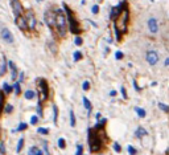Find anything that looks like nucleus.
<instances>
[{
    "label": "nucleus",
    "instance_id": "nucleus-12",
    "mask_svg": "<svg viewBox=\"0 0 169 155\" xmlns=\"http://www.w3.org/2000/svg\"><path fill=\"white\" fill-rule=\"evenodd\" d=\"M40 88H41V98L42 99H45L48 97V85H46V82H45L44 80H41L40 81Z\"/></svg>",
    "mask_w": 169,
    "mask_h": 155
},
{
    "label": "nucleus",
    "instance_id": "nucleus-14",
    "mask_svg": "<svg viewBox=\"0 0 169 155\" xmlns=\"http://www.w3.org/2000/svg\"><path fill=\"white\" fill-rule=\"evenodd\" d=\"M8 65H9V68H11V72H12V80H16V77H17V70H16V65L13 64L12 61H9L8 62Z\"/></svg>",
    "mask_w": 169,
    "mask_h": 155
},
{
    "label": "nucleus",
    "instance_id": "nucleus-8",
    "mask_svg": "<svg viewBox=\"0 0 169 155\" xmlns=\"http://www.w3.org/2000/svg\"><path fill=\"white\" fill-rule=\"evenodd\" d=\"M45 21H46V24L52 28L53 25L55 24V14H53L52 11H48L46 14H45Z\"/></svg>",
    "mask_w": 169,
    "mask_h": 155
},
{
    "label": "nucleus",
    "instance_id": "nucleus-24",
    "mask_svg": "<svg viewBox=\"0 0 169 155\" xmlns=\"http://www.w3.org/2000/svg\"><path fill=\"white\" fill-rule=\"evenodd\" d=\"M65 146H66L65 139H63V138H60V139H58V147H60V149H65Z\"/></svg>",
    "mask_w": 169,
    "mask_h": 155
},
{
    "label": "nucleus",
    "instance_id": "nucleus-43",
    "mask_svg": "<svg viewBox=\"0 0 169 155\" xmlns=\"http://www.w3.org/2000/svg\"><path fill=\"white\" fill-rule=\"evenodd\" d=\"M133 85H135V90H141V89H140L139 86L136 85V81H133Z\"/></svg>",
    "mask_w": 169,
    "mask_h": 155
},
{
    "label": "nucleus",
    "instance_id": "nucleus-1",
    "mask_svg": "<svg viewBox=\"0 0 169 155\" xmlns=\"http://www.w3.org/2000/svg\"><path fill=\"white\" fill-rule=\"evenodd\" d=\"M106 123V119H102L97 126H95V134L92 135L91 129L89 130V146L90 151H100L103 147V141H104V130L103 126Z\"/></svg>",
    "mask_w": 169,
    "mask_h": 155
},
{
    "label": "nucleus",
    "instance_id": "nucleus-23",
    "mask_svg": "<svg viewBox=\"0 0 169 155\" xmlns=\"http://www.w3.org/2000/svg\"><path fill=\"white\" fill-rule=\"evenodd\" d=\"M158 107H160L163 111L169 113V106H168V105H164V104H161V102H158Z\"/></svg>",
    "mask_w": 169,
    "mask_h": 155
},
{
    "label": "nucleus",
    "instance_id": "nucleus-25",
    "mask_svg": "<svg viewBox=\"0 0 169 155\" xmlns=\"http://www.w3.org/2000/svg\"><path fill=\"white\" fill-rule=\"evenodd\" d=\"M73 59H74V61H79V60L82 59V53L81 52H75L74 56H73Z\"/></svg>",
    "mask_w": 169,
    "mask_h": 155
},
{
    "label": "nucleus",
    "instance_id": "nucleus-9",
    "mask_svg": "<svg viewBox=\"0 0 169 155\" xmlns=\"http://www.w3.org/2000/svg\"><path fill=\"white\" fill-rule=\"evenodd\" d=\"M65 8H66V11H67V14H69V20H70V29H71V32H73V33H79V28H78V25H77V23L73 20L71 12L69 11L67 7H65Z\"/></svg>",
    "mask_w": 169,
    "mask_h": 155
},
{
    "label": "nucleus",
    "instance_id": "nucleus-41",
    "mask_svg": "<svg viewBox=\"0 0 169 155\" xmlns=\"http://www.w3.org/2000/svg\"><path fill=\"white\" fill-rule=\"evenodd\" d=\"M44 150H45V154H46V155H50L49 151H48V143H46V142H44Z\"/></svg>",
    "mask_w": 169,
    "mask_h": 155
},
{
    "label": "nucleus",
    "instance_id": "nucleus-13",
    "mask_svg": "<svg viewBox=\"0 0 169 155\" xmlns=\"http://www.w3.org/2000/svg\"><path fill=\"white\" fill-rule=\"evenodd\" d=\"M135 135H136L137 138H141V136H145V135H148V131L145 130L144 127H137V130L135 131Z\"/></svg>",
    "mask_w": 169,
    "mask_h": 155
},
{
    "label": "nucleus",
    "instance_id": "nucleus-19",
    "mask_svg": "<svg viewBox=\"0 0 169 155\" xmlns=\"http://www.w3.org/2000/svg\"><path fill=\"white\" fill-rule=\"evenodd\" d=\"M57 117H58V110H57V106H53V121H54V123L57 125Z\"/></svg>",
    "mask_w": 169,
    "mask_h": 155
},
{
    "label": "nucleus",
    "instance_id": "nucleus-4",
    "mask_svg": "<svg viewBox=\"0 0 169 155\" xmlns=\"http://www.w3.org/2000/svg\"><path fill=\"white\" fill-rule=\"evenodd\" d=\"M158 59H160V56H158V53L156 51H148L147 52V62L151 65V66L157 64Z\"/></svg>",
    "mask_w": 169,
    "mask_h": 155
},
{
    "label": "nucleus",
    "instance_id": "nucleus-10",
    "mask_svg": "<svg viewBox=\"0 0 169 155\" xmlns=\"http://www.w3.org/2000/svg\"><path fill=\"white\" fill-rule=\"evenodd\" d=\"M12 8H13V14H15V16H20L21 12H23V7H21L20 1L18 0H13L12 1Z\"/></svg>",
    "mask_w": 169,
    "mask_h": 155
},
{
    "label": "nucleus",
    "instance_id": "nucleus-17",
    "mask_svg": "<svg viewBox=\"0 0 169 155\" xmlns=\"http://www.w3.org/2000/svg\"><path fill=\"white\" fill-rule=\"evenodd\" d=\"M24 96H25V98H26V99H33L34 97H36V93H34L33 90H26Z\"/></svg>",
    "mask_w": 169,
    "mask_h": 155
},
{
    "label": "nucleus",
    "instance_id": "nucleus-28",
    "mask_svg": "<svg viewBox=\"0 0 169 155\" xmlns=\"http://www.w3.org/2000/svg\"><path fill=\"white\" fill-rule=\"evenodd\" d=\"M82 152H83V147H82V144H78V146H77L75 155H82Z\"/></svg>",
    "mask_w": 169,
    "mask_h": 155
},
{
    "label": "nucleus",
    "instance_id": "nucleus-7",
    "mask_svg": "<svg viewBox=\"0 0 169 155\" xmlns=\"http://www.w3.org/2000/svg\"><path fill=\"white\" fill-rule=\"evenodd\" d=\"M148 29H149V32L153 33V35H156V33L158 32V23L155 17H151V19L148 20Z\"/></svg>",
    "mask_w": 169,
    "mask_h": 155
},
{
    "label": "nucleus",
    "instance_id": "nucleus-18",
    "mask_svg": "<svg viewBox=\"0 0 169 155\" xmlns=\"http://www.w3.org/2000/svg\"><path fill=\"white\" fill-rule=\"evenodd\" d=\"M70 126H71V127L75 126V115H74L73 110H70Z\"/></svg>",
    "mask_w": 169,
    "mask_h": 155
},
{
    "label": "nucleus",
    "instance_id": "nucleus-38",
    "mask_svg": "<svg viewBox=\"0 0 169 155\" xmlns=\"http://www.w3.org/2000/svg\"><path fill=\"white\" fill-rule=\"evenodd\" d=\"M12 110H13L12 105H7V106H5V111L7 113H12Z\"/></svg>",
    "mask_w": 169,
    "mask_h": 155
},
{
    "label": "nucleus",
    "instance_id": "nucleus-2",
    "mask_svg": "<svg viewBox=\"0 0 169 155\" xmlns=\"http://www.w3.org/2000/svg\"><path fill=\"white\" fill-rule=\"evenodd\" d=\"M127 20H128V12L124 9V11L118 12V16L115 19V23H114V27H115V32L118 39L120 37L121 33H124L127 31Z\"/></svg>",
    "mask_w": 169,
    "mask_h": 155
},
{
    "label": "nucleus",
    "instance_id": "nucleus-31",
    "mask_svg": "<svg viewBox=\"0 0 169 155\" xmlns=\"http://www.w3.org/2000/svg\"><path fill=\"white\" fill-rule=\"evenodd\" d=\"M114 150H115L116 152H120V151H121V147H120V144H119V143H116V142H115V143H114Z\"/></svg>",
    "mask_w": 169,
    "mask_h": 155
},
{
    "label": "nucleus",
    "instance_id": "nucleus-33",
    "mask_svg": "<svg viewBox=\"0 0 169 155\" xmlns=\"http://www.w3.org/2000/svg\"><path fill=\"white\" fill-rule=\"evenodd\" d=\"M37 122H38V117H37V115H33V117L31 118V123L32 125H36Z\"/></svg>",
    "mask_w": 169,
    "mask_h": 155
},
{
    "label": "nucleus",
    "instance_id": "nucleus-11",
    "mask_svg": "<svg viewBox=\"0 0 169 155\" xmlns=\"http://www.w3.org/2000/svg\"><path fill=\"white\" fill-rule=\"evenodd\" d=\"M16 24H17V27L20 28L21 31L28 29V27H26V21H25V17H23L21 15L16 17Z\"/></svg>",
    "mask_w": 169,
    "mask_h": 155
},
{
    "label": "nucleus",
    "instance_id": "nucleus-32",
    "mask_svg": "<svg viewBox=\"0 0 169 155\" xmlns=\"http://www.w3.org/2000/svg\"><path fill=\"white\" fill-rule=\"evenodd\" d=\"M128 152H129V155H136L137 151H136V150H135L132 146H128Z\"/></svg>",
    "mask_w": 169,
    "mask_h": 155
},
{
    "label": "nucleus",
    "instance_id": "nucleus-20",
    "mask_svg": "<svg viewBox=\"0 0 169 155\" xmlns=\"http://www.w3.org/2000/svg\"><path fill=\"white\" fill-rule=\"evenodd\" d=\"M23 146H24V138H20V139H18L17 147H16V151L20 152V151H21V149H23Z\"/></svg>",
    "mask_w": 169,
    "mask_h": 155
},
{
    "label": "nucleus",
    "instance_id": "nucleus-44",
    "mask_svg": "<svg viewBox=\"0 0 169 155\" xmlns=\"http://www.w3.org/2000/svg\"><path fill=\"white\" fill-rule=\"evenodd\" d=\"M164 65H165V66H169V57L165 60V62H164Z\"/></svg>",
    "mask_w": 169,
    "mask_h": 155
},
{
    "label": "nucleus",
    "instance_id": "nucleus-34",
    "mask_svg": "<svg viewBox=\"0 0 169 155\" xmlns=\"http://www.w3.org/2000/svg\"><path fill=\"white\" fill-rule=\"evenodd\" d=\"M0 154H5V143L4 142L0 143Z\"/></svg>",
    "mask_w": 169,
    "mask_h": 155
},
{
    "label": "nucleus",
    "instance_id": "nucleus-42",
    "mask_svg": "<svg viewBox=\"0 0 169 155\" xmlns=\"http://www.w3.org/2000/svg\"><path fill=\"white\" fill-rule=\"evenodd\" d=\"M3 101H4V97H3V93L0 91V109H1V106H3Z\"/></svg>",
    "mask_w": 169,
    "mask_h": 155
},
{
    "label": "nucleus",
    "instance_id": "nucleus-47",
    "mask_svg": "<svg viewBox=\"0 0 169 155\" xmlns=\"http://www.w3.org/2000/svg\"><path fill=\"white\" fill-rule=\"evenodd\" d=\"M38 1H41V0H38Z\"/></svg>",
    "mask_w": 169,
    "mask_h": 155
},
{
    "label": "nucleus",
    "instance_id": "nucleus-40",
    "mask_svg": "<svg viewBox=\"0 0 169 155\" xmlns=\"http://www.w3.org/2000/svg\"><path fill=\"white\" fill-rule=\"evenodd\" d=\"M120 91H121V96H123V98H127V93H126V89H124V86H121Z\"/></svg>",
    "mask_w": 169,
    "mask_h": 155
},
{
    "label": "nucleus",
    "instance_id": "nucleus-29",
    "mask_svg": "<svg viewBox=\"0 0 169 155\" xmlns=\"http://www.w3.org/2000/svg\"><path fill=\"white\" fill-rule=\"evenodd\" d=\"M26 127H28V125H26V123H20V125H18V127H17V131H23V130H25Z\"/></svg>",
    "mask_w": 169,
    "mask_h": 155
},
{
    "label": "nucleus",
    "instance_id": "nucleus-15",
    "mask_svg": "<svg viewBox=\"0 0 169 155\" xmlns=\"http://www.w3.org/2000/svg\"><path fill=\"white\" fill-rule=\"evenodd\" d=\"M83 105H84V107H86L87 113L90 114V113H91V110H92V106H91V102H90L86 97H83Z\"/></svg>",
    "mask_w": 169,
    "mask_h": 155
},
{
    "label": "nucleus",
    "instance_id": "nucleus-6",
    "mask_svg": "<svg viewBox=\"0 0 169 155\" xmlns=\"http://www.w3.org/2000/svg\"><path fill=\"white\" fill-rule=\"evenodd\" d=\"M1 37H3V40L5 41V43H8V44H13V35L11 33V31L8 29V28H3L1 29Z\"/></svg>",
    "mask_w": 169,
    "mask_h": 155
},
{
    "label": "nucleus",
    "instance_id": "nucleus-22",
    "mask_svg": "<svg viewBox=\"0 0 169 155\" xmlns=\"http://www.w3.org/2000/svg\"><path fill=\"white\" fill-rule=\"evenodd\" d=\"M37 133L42 134V135H48V134H49V130L45 129V127H40V129H37Z\"/></svg>",
    "mask_w": 169,
    "mask_h": 155
},
{
    "label": "nucleus",
    "instance_id": "nucleus-16",
    "mask_svg": "<svg viewBox=\"0 0 169 155\" xmlns=\"http://www.w3.org/2000/svg\"><path fill=\"white\" fill-rule=\"evenodd\" d=\"M135 111L137 113V115H139L140 118H144L145 115H147V113H145V110H143L141 107H137V106H136V107H135Z\"/></svg>",
    "mask_w": 169,
    "mask_h": 155
},
{
    "label": "nucleus",
    "instance_id": "nucleus-5",
    "mask_svg": "<svg viewBox=\"0 0 169 155\" xmlns=\"http://www.w3.org/2000/svg\"><path fill=\"white\" fill-rule=\"evenodd\" d=\"M25 21H26V27H28L29 29H34V28H36V17H34L33 12L29 11L28 14H26Z\"/></svg>",
    "mask_w": 169,
    "mask_h": 155
},
{
    "label": "nucleus",
    "instance_id": "nucleus-37",
    "mask_svg": "<svg viewBox=\"0 0 169 155\" xmlns=\"http://www.w3.org/2000/svg\"><path fill=\"white\" fill-rule=\"evenodd\" d=\"M115 59L116 60H121V59H123V53H121V52H116V53H115Z\"/></svg>",
    "mask_w": 169,
    "mask_h": 155
},
{
    "label": "nucleus",
    "instance_id": "nucleus-46",
    "mask_svg": "<svg viewBox=\"0 0 169 155\" xmlns=\"http://www.w3.org/2000/svg\"><path fill=\"white\" fill-rule=\"evenodd\" d=\"M115 94H116V91H115V90H112V91L110 93V96H115Z\"/></svg>",
    "mask_w": 169,
    "mask_h": 155
},
{
    "label": "nucleus",
    "instance_id": "nucleus-35",
    "mask_svg": "<svg viewBox=\"0 0 169 155\" xmlns=\"http://www.w3.org/2000/svg\"><path fill=\"white\" fill-rule=\"evenodd\" d=\"M82 88H83V90H89V89H90V82H89V81H84L83 85H82Z\"/></svg>",
    "mask_w": 169,
    "mask_h": 155
},
{
    "label": "nucleus",
    "instance_id": "nucleus-30",
    "mask_svg": "<svg viewBox=\"0 0 169 155\" xmlns=\"http://www.w3.org/2000/svg\"><path fill=\"white\" fill-rule=\"evenodd\" d=\"M37 147H31L29 149V152H28V155H36V152H37Z\"/></svg>",
    "mask_w": 169,
    "mask_h": 155
},
{
    "label": "nucleus",
    "instance_id": "nucleus-21",
    "mask_svg": "<svg viewBox=\"0 0 169 155\" xmlns=\"http://www.w3.org/2000/svg\"><path fill=\"white\" fill-rule=\"evenodd\" d=\"M7 72V61L4 60V62H3V65L0 66V76H3L4 73Z\"/></svg>",
    "mask_w": 169,
    "mask_h": 155
},
{
    "label": "nucleus",
    "instance_id": "nucleus-45",
    "mask_svg": "<svg viewBox=\"0 0 169 155\" xmlns=\"http://www.w3.org/2000/svg\"><path fill=\"white\" fill-rule=\"evenodd\" d=\"M36 155H44V154H42V151H41V150H37Z\"/></svg>",
    "mask_w": 169,
    "mask_h": 155
},
{
    "label": "nucleus",
    "instance_id": "nucleus-27",
    "mask_svg": "<svg viewBox=\"0 0 169 155\" xmlns=\"http://www.w3.org/2000/svg\"><path fill=\"white\" fill-rule=\"evenodd\" d=\"M3 89H4L5 93H11V90H12V88H11V86L8 85L7 82H4V85H3Z\"/></svg>",
    "mask_w": 169,
    "mask_h": 155
},
{
    "label": "nucleus",
    "instance_id": "nucleus-36",
    "mask_svg": "<svg viewBox=\"0 0 169 155\" xmlns=\"http://www.w3.org/2000/svg\"><path fill=\"white\" fill-rule=\"evenodd\" d=\"M91 12H92V14H94V15H95V14H98V12H99V7H98L97 4H95V6L91 8Z\"/></svg>",
    "mask_w": 169,
    "mask_h": 155
},
{
    "label": "nucleus",
    "instance_id": "nucleus-39",
    "mask_svg": "<svg viewBox=\"0 0 169 155\" xmlns=\"http://www.w3.org/2000/svg\"><path fill=\"white\" fill-rule=\"evenodd\" d=\"M75 45H82V39L79 37H75Z\"/></svg>",
    "mask_w": 169,
    "mask_h": 155
},
{
    "label": "nucleus",
    "instance_id": "nucleus-48",
    "mask_svg": "<svg viewBox=\"0 0 169 155\" xmlns=\"http://www.w3.org/2000/svg\"><path fill=\"white\" fill-rule=\"evenodd\" d=\"M152 1H153V0H152Z\"/></svg>",
    "mask_w": 169,
    "mask_h": 155
},
{
    "label": "nucleus",
    "instance_id": "nucleus-3",
    "mask_svg": "<svg viewBox=\"0 0 169 155\" xmlns=\"http://www.w3.org/2000/svg\"><path fill=\"white\" fill-rule=\"evenodd\" d=\"M55 27H57L58 32H60L61 36H65L66 35V28H67V23H66V16L63 14V11L58 9L55 12Z\"/></svg>",
    "mask_w": 169,
    "mask_h": 155
},
{
    "label": "nucleus",
    "instance_id": "nucleus-26",
    "mask_svg": "<svg viewBox=\"0 0 169 155\" xmlns=\"http://www.w3.org/2000/svg\"><path fill=\"white\" fill-rule=\"evenodd\" d=\"M13 90H15L16 94H20V82H16L13 85Z\"/></svg>",
    "mask_w": 169,
    "mask_h": 155
}]
</instances>
